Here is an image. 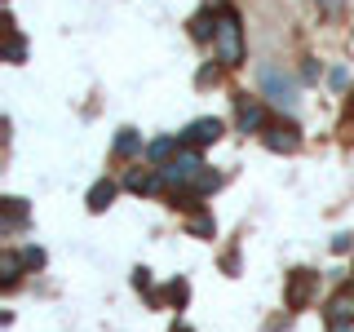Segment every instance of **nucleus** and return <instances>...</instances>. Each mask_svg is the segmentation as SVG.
Returning <instances> with one entry per match:
<instances>
[{
  "mask_svg": "<svg viewBox=\"0 0 354 332\" xmlns=\"http://www.w3.org/2000/svg\"><path fill=\"white\" fill-rule=\"evenodd\" d=\"M217 58L226 66H239L243 62V31H239V14L221 9L217 18Z\"/></svg>",
  "mask_w": 354,
  "mask_h": 332,
  "instance_id": "1",
  "label": "nucleus"
},
{
  "mask_svg": "<svg viewBox=\"0 0 354 332\" xmlns=\"http://www.w3.org/2000/svg\"><path fill=\"white\" fill-rule=\"evenodd\" d=\"M350 243H354V235H337L332 239V252H350Z\"/></svg>",
  "mask_w": 354,
  "mask_h": 332,
  "instance_id": "19",
  "label": "nucleus"
},
{
  "mask_svg": "<svg viewBox=\"0 0 354 332\" xmlns=\"http://www.w3.org/2000/svg\"><path fill=\"white\" fill-rule=\"evenodd\" d=\"M239 129H243V133H266V129H270L266 107L257 102V98H239Z\"/></svg>",
  "mask_w": 354,
  "mask_h": 332,
  "instance_id": "5",
  "label": "nucleus"
},
{
  "mask_svg": "<svg viewBox=\"0 0 354 332\" xmlns=\"http://www.w3.org/2000/svg\"><path fill=\"white\" fill-rule=\"evenodd\" d=\"M22 261H27L31 270H40V266H44V252L40 248H22Z\"/></svg>",
  "mask_w": 354,
  "mask_h": 332,
  "instance_id": "17",
  "label": "nucleus"
},
{
  "mask_svg": "<svg viewBox=\"0 0 354 332\" xmlns=\"http://www.w3.org/2000/svg\"><path fill=\"white\" fill-rule=\"evenodd\" d=\"M204 173V164H199V155L195 151H186V155H177V160H169L160 169V177H164V186H177V191H191V182Z\"/></svg>",
  "mask_w": 354,
  "mask_h": 332,
  "instance_id": "2",
  "label": "nucleus"
},
{
  "mask_svg": "<svg viewBox=\"0 0 354 332\" xmlns=\"http://www.w3.org/2000/svg\"><path fill=\"white\" fill-rule=\"evenodd\" d=\"M186 297H191V284H186V279H173L169 284V302L173 306H186Z\"/></svg>",
  "mask_w": 354,
  "mask_h": 332,
  "instance_id": "14",
  "label": "nucleus"
},
{
  "mask_svg": "<svg viewBox=\"0 0 354 332\" xmlns=\"http://www.w3.org/2000/svg\"><path fill=\"white\" fill-rule=\"evenodd\" d=\"M191 36H195V40H208V36H217V22L208 18V14H199V18L191 22Z\"/></svg>",
  "mask_w": 354,
  "mask_h": 332,
  "instance_id": "13",
  "label": "nucleus"
},
{
  "mask_svg": "<svg viewBox=\"0 0 354 332\" xmlns=\"http://www.w3.org/2000/svg\"><path fill=\"white\" fill-rule=\"evenodd\" d=\"M332 332H354V319H341V324H332Z\"/></svg>",
  "mask_w": 354,
  "mask_h": 332,
  "instance_id": "20",
  "label": "nucleus"
},
{
  "mask_svg": "<svg viewBox=\"0 0 354 332\" xmlns=\"http://www.w3.org/2000/svg\"><path fill=\"white\" fill-rule=\"evenodd\" d=\"M177 142H182V138H160V142H151V147H147V160L164 164V160H169V155L177 151Z\"/></svg>",
  "mask_w": 354,
  "mask_h": 332,
  "instance_id": "10",
  "label": "nucleus"
},
{
  "mask_svg": "<svg viewBox=\"0 0 354 332\" xmlns=\"http://www.w3.org/2000/svg\"><path fill=\"white\" fill-rule=\"evenodd\" d=\"M191 235H204L208 239V235H213V217H208V213H195L191 217Z\"/></svg>",
  "mask_w": 354,
  "mask_h": 332,
  "instance_id": "15",
  "label": "nucleus"
},
{
  "mask_svg": "<svg viewBox=\"0 0 354 332\" xmlns=\"http://www.w3.org/2000/svg\"><path fill=\"white\" fill-rule=\"evenodd\" d=\"M22 53H27V44H22V36L9 27V62H22Z\"/></svg>",
  "mask_w": 354,
  "mask_h": 332,
  "instance_id": "16",
  "label": "nucleus"
},
{
  "mask_svg": "<svg viewBox=\"0 0 354 332\" xmlns=\"http://www.w3.org/2000/svg\"><path fill=\"white\" fill-rule=\"evenodd\" d=\"M261 84H266V93H270V102L274 107H283V111H292V102H297V89H292V80H283L274 66H266L261 71Z\"/></svg>",
  "mask_w": 354,
  "mask_h": 332,
  "instance_id": "4",
  "label": "nucleus"
},
{
  "mask_svg": "<svg viewBox=\"0 0 354 332\" xmlns=\"http://www.w3.org/2000/svg\"><path fill=\"white\" fill-rule=\"evenodd\" d=\"M22 221H27V204H22V199H5V235H14V230L22 226Z\"/></svg>",
  "mask_w": 354,
  "mask_h": 332,
  "instance_id": "8",
  "label": "nucleus"
},
{
  "mask_svg": "<svg viewBox=\"0 0 354 332\" xmlns=\"http://www.w3.org/2000/svg\"><path fill=\"white\" fill-rule=\"evenodd\" d=\"M111 199H115V182H97L93 191H88V208H93V213H102Z\"/></svg>",
  "mask_w": 354,
  "mask_h": 332,
  "instance_id": "9",
  "label": "nucleus"
},
{
  "mask_svg": "<svg viewBox=\"0 0 354 332\" xmlns=\"http://www.w3.org/2000/svg\"><path fill=\"white\" fill-rule=\"evenodd\" d=\"M138 147H142L138 133H133V129H120V138H115V155H133Z\"/></svg>",
  "mask_w": 354,
  "mask_h": 332,
  "instance_id": "12",
  "label": "nucleus"
},
{
  "mask_svg": "<svg viewBox=\"0 0 354 332\" xmlns=\"http://www.w3.org/2000/svg\"><path fill=\"white\" fill-rule=\"evenodd\" d=\"M22 266H27V261H22L18 252H5V257H0V270H5V284H18V270H22Z\"/></svg>",
  "mask_w": 354,
  "mask_h": 332,
  "instance_id": "11",
  "label": "nucleus"
},
{
  "mask_svg": "<svg viewBox=\"0 0 354 332\" xmlns=\"http://www.w3.org/2000/svg\"><path fill=\"white\" fill-rule=\"evenodd\" d=\"M133 288H138V293H151V270H133Z\"/></svg>",
  "mask_w": 354,
  "mask_h": 332,
  "instance_id": "18",
  "label": "nucleus"
},
{
  "mask_svg": "<svg viewBox=\"0 0 354 332\" xmlns=\"http://www.w3.org/2000/svg\"><path fill=\"white\" fill-rule=\"evenodd\" d=\"M315 279H319V275H310V270H292V275H288V293H283L288 310H306V306H310Z\"/></svg>",
  "mask_w": 354,
  "mask_h": 332,
  "instance_id": "3",
  "label": "nucleus"
},
{
  "mask_svg": "<svg viewBox=\"0 0 354 332\" xmlns=\"http://www.w3.org/2000/svg\"><path fill=\"white\" fill-rule=\"evenodd\" d=\"M221 138V120H195V124H186V133H182V142L186 147H208V142H217Z\"/></svg>",
  "mask_w": 354,
  "mask_h": 332,
  "instance_id": "6",
  "label": "nucleus"
},
{
  "mask_svg": "<svg viewBox=\"0 0 354 332\" xmlns=\"http://www.w3.org/2000/svg\"><path fill=\"white\" fill-rule=\"evenodd\" d=\"M266 147L270 151H297L301 147V133H297V124H270L266 129Z\"/></svg>",
  "mask_w": 354,
  "mask_h": 332,
  "instance_id": "7",
  "label": "nucleus"
}]
</instances>
